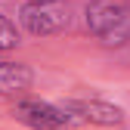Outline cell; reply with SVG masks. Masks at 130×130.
I'll list each match as a JSON object with an SVG mask.
<instances>
[{
  "mask_svg": "<svg viewBox=\"0 0 130 130\" xmlns=\"http://www.w3.org/2000/svg\"><path fill=\"white\" fill-rule=\"evenodd\" d=\"M84 25L105 50L130 43V0H87Z\"/></svg>",
  "mask_w": 130,
  "mask_h": 130,
  "instance_id": "1",
  "label": "cell"
},
{
  "mask_svg": "<svg viewBox=\"0 0 130 130\" xmlns=\"http://www.w3.org/2000/svg\"><path fill=\"white\" fill-rule=\"evenodd\" d=\"M71 22V9L65 0H28L19 6V25L31 37H53Z\"/></svg>",
  "mask_w": 130,
  "mask_h": 130,
  "instance_id": "2",
  "label": "cell"
},
{
  "mask_svg": "<svg viewBox=\"0 0 130 130\" xmlns=\"http://www.w3.org/2000/svg\"><path fill=\"white\" fill-rule=\"evenodd\" d=\"M9 115H12V121H19L28 130H71L74 127V121L62 111V105L46 102V99H34V96L15 99Z\"/></svg>",
  "mask_w": 130,
  "mask_h": 130,
  "instance_id": "3",
  "label": "cell"
},
{
  "mask_svg": "<svg viewBox=\"0 0 130 130\" xmlns=\"http://www.w3.org/2000/svg\"><path fill=\"white\" fill-rule=\"evenodd\" d=\"M62 111L74 124H93V127H121L127 121V111L108 99H65Z\"/></svg>",
  "mask_w": 130,
  "mask_h": 130,
  "instance_id": "4",
  "label": "cell"
},
{
  "mask_svg": "<svg viewBox=\"0 0 130 130\" xmlns=\"http://www.w3.org/2000/svg\"><path fill=\"white\" fill-rule=\"evenodd\" d=\"M34 84V68L28 62L15 59H0V96L3 99H15Z\"/></svg>",
  "mask_w": 130,
  "mask_h": 130,
  "instance_id": "5",
  "label": "cell"
},
{
  "mask_svg": "<svg viewBox=\"0 0 130 130\" xmlns=\"http://www.w3.org/2000/svg\"><path fill=\"white\" fill-rule=\"evenodd\" d=\"M19 43H22V37H19V31H15V22L0 12V53H9Z\"/></svg>",
  "mask_w": 130,
  "mask_h": 130,
  "instance_id": "6",
  "label": "cell"
},
{
  "mask_svg": "<svg viewBox=\"0 0 130 130\" xmlns=\"http://www.w3.org/2000/svg\"><path fill=\"white\" fill-rule=\"evenodd\" d=\"M22 3H28V0H22Z\"/></svg>",
  "mask_w": 130,
  "mask_h": 130,
  "instance_id": "7",
  "label": "cell"
}]
</instances>
